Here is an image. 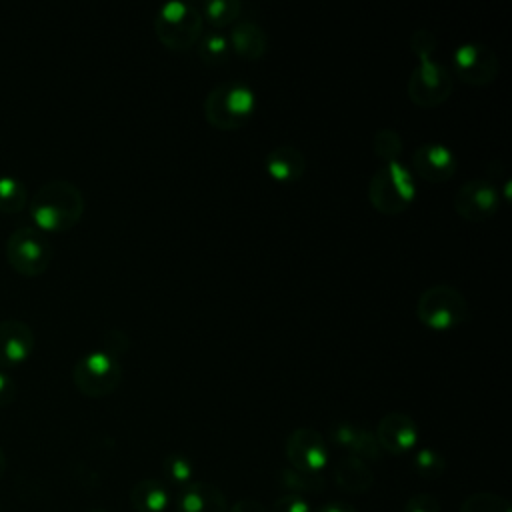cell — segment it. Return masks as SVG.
<instances>
[{
  "label": "cell",
  "instance_id": "27",
  "mask_svg": "<svg viewBox=\"0 0 512 512\" xmlns=\"http://www.w3.org/2000/svg\"><path fill=\"white\" fill-rule=\"evenodd\" d=\"M372 150L384 164L396 162L402 154V136L394 128H380L372 138Z\"/></svg>",
  "mask_w": 512,
  "mask_h": 512
},
{
  "label": "cell",
  "instance_id": "10",
  "mask_svg": "<svg viewBox=\"0 0 512 512\" xmlns=\"http://www.w3.org/2000/svg\"><path fill=\"white\" fill-rule=\"evenodd\" d=\"M454 70L462 82L484 86L498 76V56L482 42H464L454 50Z\"/></svg>",
  "mask_w": 512,
  "mask_h": 512
},
{
  "label": "cell",
  "instance_id": "13",
  "mask_svg": "<svg viewBox=\"0 0 512 512\" xmlns=\"http://www.w3.org/2000/svg\"><path fill=\"white\" fill-rule=\"evenodd\" d=\"M376 442L382 452L400 456L410 452L418 442V426L404 412H388L376 426Z\"/></svg>",
  "mask_w": 512,
  "mask_h": 512
},
{
  "label": "cell",
  "instance_id": "30",
  "mask_svg": "<svg viewBox=\"0 0 512 512\" xmlns=\"http://www.w3.org/2000/svg\"><path fill=\"white\" fill-rule=\"evenodd\" d=\"M402 512H440V502L432 494H414L408 498Z\"/></svg>",
  "mask_w": 512,
  "mask_h": 512
},
{
  "label": "cell",
  "instance_id": "25",
  "mask_svg": "<svg viewBox=\"0 0 512 512\" xmlns=\"http://www.w3.org/2000/svg\"><path fill=\"white\" fill-rule=\"evenodd\" d=\"M412 468L426 480L440 478L446 470V458L434 448H420L412 458Z\"/></svg>",
  "mask_w": 512,
  "mask_h": 512
},
{
  "label": "cell",
  "instance_id": "32",
  "mask_svg": "<svg viewBox=\"0 0 512 512\" xmlns=\"http://www.w3.org/2000/svg\"><path fill=\"white\" fill-rule=\"evenodd\" d=\"M270 512H312V510H310V504L302 496L284 494V496L276 498Z\"/></svg>",
  "mask_w": 512,
  "mask_h": 512
},
{
  "label": "cell",
  "instance_id": "2",
  "mask_svg": "<svg viewBox=\"0 0 512 512\" xmlns=\"http://www.w3.org/2000/svg\"><path fill=\"white\" fill-rule=\"evenodd\" d=\"M204 118L218 130L242 128L256 108L254 90L240 82L228 80L214 86L204 98Z\"/></svg>",
  "mask_w": 512,
  "mask_h": 512
},
{
  "label": "cell",
  "instance_id": "14",
  "mask_svg": "<svg viewBox=\"0 0 512 512\" xmlns=\"http://www.w3.org/2000/svg\"><path fill=\"white\" fill-rule=\"evenodd\" d=\"M36 338L32 328L16 318L0 320V370L16 368L24 364L32 350H34Z\"/></svg>",
  "mask_w": 512,
  "mask_h": 512
},
{
  "label": "cell",
  "instance_id": "24",
  "mask_svg": "<svg viewBox=\"0 0 512 512\" xmlns=\"http://www.w3.org/2000/svg\"><path fill=\"white\" fill-rule=\"evenodd\" d=\"M242 14V2L238 0H210L204 4V14L212 26H228Z\"/></svg>",
  "mask_w": 512,
  "mask_h": 512
},
{
  "label": "cell",
  "instance_id": "8",
  "mask_svg": "<svg viewBox=\"0 0 512 512\" xmlns=\"http://www.w3.org/2000/svg\"><path fill=\"white\" fill-rule=\"evenodd\" d=\"M452 74L450 70L432 60H420L408 78V96L420 108H436L448 100L452 94Z\"/></svg>",
  "mask_w": 512,
  "mask_h": 512
},
{
  "label": "cell",
  "instance_id": "22",
  "mask_svg": "<svg viewBox=\"0 0 512 512\" xmlns=\"http://www.w3.org/2000/svg\"><path fill=\"white\" fill-rule=\"evenodd\" d=\"M28 188L26 184L16 178L2 174L0 176V212L4 214H18L28 208Z\"/></svg>",
  "mask_w": 512,
  "mask_h": 512
},
{
  "label": "cell",
  "instance_id": "16",
  "mask_svg": "<svg viewBox=\"0 0 512 512\" xmlns=\"http://www.w3.org/2000/svg\"><path fill=\"white\" fill-rule=\"evenodd\" d=\"M330 436L340 448H344L348 454L358 456L362 460H378L382 454L374 432H370L360 424L338 422L332 426Z\"/></svg>",
  "mask_w": 512,
  "mask_h": 512
},
{
  "label": "cell",
  "instance_id": "28",
  "mask_svg": "<svg viewBox=\"0 0 512 512\" xmlns=\"http://www.w3.org/2000/svg\"><path fill=\"white\" fill-rule=\"evenodd\" d=\"M460 512H512V510L506 498L494 492H476L462 502Z\"/></svg>",
  "mask_w": 512,
  "mask_h": 512
},
{
  "label": "cell",
  "instance_id": "34",
  "mask_svg": "<svg viewBox=\"0 0 512 512\" xmlns=\"http://www.w3.org/2000/svg\"><path fill=\"white\" fill-rule=\"evenodd\" d=\"M228 512H268V510L260 502L246 498V500H238L236 504H232Z\"/></svg>",
  "mask_w": 512,
  "mask_h": 512
},
{
  "label": "cell",
  "instance_id": "15",
  "mask_svg": "<svg viewBox=\"0 0 512 512\" xmlns=\"http://www.w3.org/2000/svg\"><path fill=\"white\" fill-rule=\"evenodd\" d=\"M224 492L208 482H190L178 488L176 512H228Z\"/></svg>",
  "mask_w": 512,
  "mask_h": 512
},
{
  "label": "cell",
  "instance_id": "3",
  "mask_svg": "<svg viewBox=\"0 0 512 512\" xmlns=\"http://www.w3.org/2000/svg\"><path fill=\"white\" fill-rule=\"evenodd\" d=\"M416 198V180L400 162L382 164L368 182L370 204L386 216L404 212Z\"/></svg>",
  "mask_w": 512,
  "mask_h": 512
},
{
  "label": "cell",
  "instance_id": "37",
  "mask_svg": "<svg viewBox=\"0 0 512 512\" xmlns=\"http://www.w3.org/2000/svg\"><path fill=\"white\" fill-rule=\"evenodd\" d=\"M94 512H104V510H94Z\"/></svg>",
  "mask_w": 512,
  "mask_h": 512
},
{
  "label": "cell",
  "instance_id": "29",
  "mask_svg": "<svg viewBox=\"0 0 512 512\" xmlns=\"http://www.w3.org/2000/svg\"><path fill=\"white\" fill-rule=\"evenodd\" d=\"M436 44H438L436 36H434L430 30H424V28L414 30L412 36H410V48H412V52H414L420 60L430 58V54L434 52Z\"/></svg>",
  "mask_w": 512,
  "mask_h": 512
},
{
  "label": "cell",
  "instance_id": "7",
  "mask_svg": "<svg viewBox=\"0 0 512 512\" xmlns=\"http://www.w3.org/2000/svg\"><path fill=\"white\" fill-rule=\"evenodd\" d=\"M6 260L22 276H40L52 262V244L34 226L16 228L6 240Z\"/></svg>",
  "mask_w": 512,
  "mask_h": 512
},
{
  "label": "cell",
  "instance_id": "1",
  "mask_svg": "<svg viewBox=\"0 0 512 512\" xmlns=\"http://www.w3.org/2000/svg\"><path fill=\"white\" fill-rule=\"evenodd\" d=\"M30 216L42 232H66L84 214L82 190L64 178L44 182L28 202Z\"/></svg>",
  "mask_w": 512,
  "mask_h": 512
},
{
  "label": "cell",
  "instance_id": "4",
  "mask_svg": "<svg viewBox=\"0 0 512 512\" xmlns=\"http://www.w3.org/2000/svg\"><path fill=\"white\" fill-rule=\"evenodd\" d=\"M416 318L430 330H450L470 320V306L458 288L434 284L420 294Z\"/></svg>",
  "mask_w": 512,
  "mask_h": 512
},
{
  "label": "cell",
  "instance_id": "20",
  "mask_svg": "<svg viewBox=\"0 0 512 512\" xmlns=\"http://www.w3.org/2000/svg\"><path fill=\"white\" fill-rule=\"evenodd\" d=\"M128 500L136 512H164L170 504V492L164 482L144 478L130 488Z\"/></svg>",
  "mask_w": 512,
  "mask_h": 512
},
{
  "label": "cell",
  "instance_id": "9",
  "mask_svg": "<svg viewBox=\"0 0 512 512\" xmlns=\"http://www.w3.org/2000/svg\"><path fill=\"white\" fill-rule=\"evenodd\" d=\"M284 454L290 466L300 472L320 474L328 464L326 440L318 430L308 426H300L288 434Z\"/></svg>",
  "mask_w": 512,
  "mask_h": 512
},
{
  "label": "cell",
  "instance_id": "18",
  "mask_svg": "<svg viewBox=\"0 0 512 512\" xmlns=\"http://www.w3.org/2000/svg\"><path fill=\"white\" fill-rule=\"evenodd\" d=\"M334 482L344 492L364 494L372 488L374 474L366 460L352 454H344L334 464Z\"/></svg>",
  "mask_w": 512,
  "mask_h": 512
},
{
  "label": "cell",
  "instance_id": "6",
  "mask_svg": "<svg viewBox=\"0 0 512 512\" xmlns=\"http://www.w3.org/2000/svg\"><path fill=\"white\" fill-rule=\"evenodd\" d=\"M72 382L80 394L88 398H104L120 386L122 366L116 356L104 350H90L76 360Z\"/></svg>",
  "mask_w": 512,
  "mask_h": 512
},
{
  "label": "cell",
  "instance_id": "26",
  "mask_svg": "<svg viewBox=\"0 0 512 512\" xmlns=\"http://www.w3.org/2000/svg\"><path fill=\"white\" fill-rule=\"evenodd\" d=\"M164 476L170 484L178 486V488H184L186 484L192 482V472H194V464L192 460L186 456V454H180V452H172L164 458Z\"/></svg>",
  "mask_w": 512,
  "mask_h": 512
},
{
  "label": "cell",
  "instance_id": "35",
  "mask_svg": "<svg viewBox=\"0 0 512 512\" xmlns=\"http://www.w3.org/2000/svg\"><path fill=\"white\" fill-rule=\"evenodd\" d=\"M316 512H358V510L346 502H326Z\"/></svg>",
  "mask_w": 512,
  "mask_h": 512
},
{
  "label": "cell",
  "instance_id": "12",
  "mask_svg": "<svg viewBox=\"0 0 512 512\" xmlns=\"http://www.w3.org/2000/svg\"><path fill=\"white\" fill-rule=\"evenodd\" d=\"M414 172L426 182H446L456 174V154L442 142H424L412 152Z\"/></svg>",
  "mask_w": 512,
  "mask_h": 512
},
{
  "label": "cell",
  "instance_id": "36",
  "mask_svg": "<svg viewBox=\"0 0 512 512\" xmlns=\"http://www.w3.org/2000/svg\"><path fill=\"white\" fill-rule=\"evenodd\" d=\"M6 466H8V460H6L4 450L0 448V478H2V476H4V472H6Z\"/></svg>",
  "mask_w": 512,
  "mask_h": 512
},
{
  "label": "cell",
  "instance_id": "17",
  "mask_svg": "<svg viewBox=\"0 0 512 512\" xmlns=\"http://www.w3.org/2000/svg\"><path fill=\"white\" fill-rule=\"evenodd\" d=\"M264 168L276 182H296L306 172V156L294 144H278L266 154Z\"/></svg>",
  "mask_w": 512,
  "mask_h": 512
},
{
  "label": "cell",
  "instance_id": "19",
  "mask_svg": "<svg viewBox=\"0 0 512 512\" xmlns=\"http://www.w3.org/2000/svg\"><path fill=\"white\" fill-rule=\"evenodd\" d=\"M228 42H230V50L244 60H258L264 56L268 48V36L264 28L252 20H240L232 28Z\"/></svg>",
  "mask_w": 512,
  "mask_h": 512
},
{
  "label": "cell",
  "instance_id": "21",
  "mask_svg": "<svg viewBox=\"0 0 512 512\" xmlns=\"http://www.w3.org/2000/svg\"><path fill=\"white\" fill-rule=\"evenodd\" d=\"M278 482L284 490H288V494H296L302 498H304V494H318L326 486L322 474L300 472L292 466H286L278 472Z\"/></svg>",
  "mask_w": 512,
  "mask_h": 512
},
{
  "label": "cell",
  "instance_id": "5",
  "mask_svg": "<svg viewBox=\"0 0 512 512\" xmlns=\"http://www.w3.org/2000/svg\"><path fill=\"white\" fill-rule=\"evenodd\" d=\"M204 28L202 12L186 2H166L158 8L154 18V32L158 40L170 50H188L198 44Z\"/></svg>",
  "mask_w": 512,
  "mask_h": 512
},
{
  "label": "cell",
  "instance_id": "33",
  "mask_svg": "<svg viewBox=\"0 0 512 512\" xmlns=\"http://www.w3.org/2000/svg\"><path fill=\"white\" fill-rule=\"evenodd\" d=\"M16 398V380L6 370H0V408L10 406Z\"/></svg>",
  "mask_w": 512,
  "mask_h": 512
},
{
  "label": "cell",
  "instance_id": "11",
  "mask_svg": "<svg viewBox=\"0 0 512 512\" xmlns=\"http://www.w3.org/2000/svg\"><path fill=\"white\" fill-rule=\"evenodd\" d=\"M500 194L494 184L482 178L466 180L454 194V210L468 222H482L496 214Z\"/></svg>",
  "mask_w": 512,
  "mask_h": 512
},
{
  "label": "cell",
  "instance_id": "31",
  "mask_svg": "<svg viewBox=\"0 0 512 512\" xmlns=\"http://www.w3.org/2000/svg\"><path fill=\"white\" fill-rule=\"evenodd\" d=\"M128 344H130V340H128L126 332H122V330H108L104 334V338H102V348L100 350H104V352H108V354L118 358V354H122L128 348Z\"/></svg>",
  "mask_w": 512,
  "mask_h": 512
},
{
  "label": "cell",
  "instance_id": "23",
  "mask_svg": "<svg viewBox=\"0 0 512 512\" xmlns=\"http://www.w3.org/2000/svg\"><path fill=\"white\" fill-rule=\"evenodd\" d=\"M198 58L208 64V66H218L224 64L230 58V42L228 36L220 34V32H208L202 34L198 40Z\"/></svg>",
  "mask_w": 512,
  "mask_h": 512
}]
</instances>
